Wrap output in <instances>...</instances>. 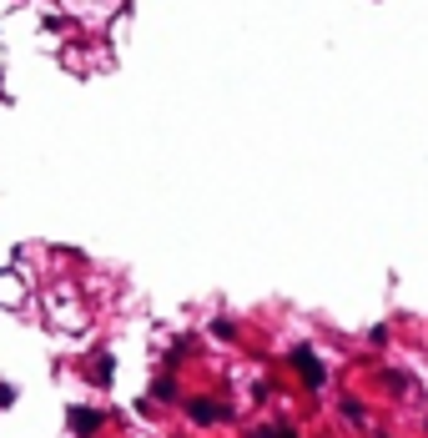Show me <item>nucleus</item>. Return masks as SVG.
Segmentation results:
<instances>
[{
    "mask_svg": "<svg viewBox=\"0 0 428 438\" xmlns=\"http://www.w3.org/2000/svg\"><path fill=\"white\" fill-rule=\"evenodd\" d=\"M187 413H192L197 423H222V418H227V403H217V398H192Z\"/></svg>",
    "mask_w": 428,
    "mask_h": 438,
    "instance_id": "2",
    "label": "nucleus"
},
{
    "mask_svg": "<svg viewBox=\"0 0 428 438\" xmlns=\"http://www.w3.org/2000/svg\"><path fill=\"white\" fill-rule=\"evenodd\" d=\"M71 428H76V433H86V438H91V433H96V428H101V413H96V408H71Z\"/></svg>",
    "mask_w": 428,
    "mask_h": 438,
    "instance_id": "3",
    "label": "nucleus"
},
{
    "mask_svg": "<svg viewBox=\"0 0 428 438\" xmlns=\"http://www.w3.org/2000/svg\"><path fill=\"white\" fill-rule=\"evenodd\" d=\"M343 418H353V423H358V418H363V403H358V398H348V403H343Z\"/></svg>",
    "mask_w": 428,
    "mask_h": 438,
    "instance_id": "5",
    "label": "nucleus"
},
{
    "mask_svg": "<svg viewBox=\"0 0 428 438\" xmlns=\"http://www.w3.org/2000/svg\"><path fill=\"white\" fill-rule=\"evenodd\" d=\"M292 368L302 373V383H307V388H323V363H317V353L312 348H292Z\"/></svg>",
    "mask_w": 428,
    "mask_h": 438,
    "instance_id": "1",
    "label": "nucleus"
},
{
    "mask_svg": "<svg viewBox=\"0 0 428 438\" xmlns=\"http://www.w3.org/2000/svg\"><path fill=\"white\" fill-rule=\"evenodd\" d=\"M111 373H116L111 353H101V358H96V383H101V388H106V383H111Z\"/></svg>",
    "mask_w": 428,
    "mask_h": 438,
    "instance_id": "4",
    "label": "nucleus"
}]
</instances>
